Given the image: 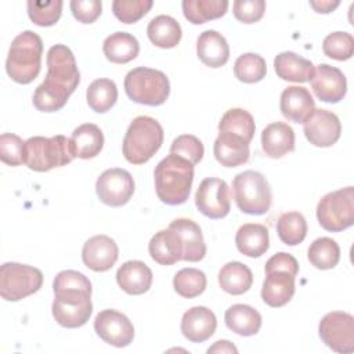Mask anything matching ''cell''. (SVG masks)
Listing matches in <instances>:
<instances>
[{
	"label": "cell",
	"mask_w": 354,
	"mask_h": 354,
	"mask_svg": "<svg viewBox=\"0 0 354 354\" xmlns=\"http://www.w3.org/2000/svg\"><path fill=\"white\" fill-rule=\"evenodd\" d=\"M47 75L33 93V105L40 112H57L65 106L80 82L73 53L65 44H55L47 51Z\"/></svg>",
	"instance_id": "1"
},
{
	"label": "cell",
	"mask_w": 354,
	"mask_h": 354,
	"mask_svg": "<svg viewBox=\"0 0 354 354\" xmlns=\"http://www.w3.org/2000/svg\"><path fill=\"white\" fill-rule=\"evenodd\" d=\"M155 191L166 205H183L187 202L192 181L194 165L177 155H167L155 167Z\"/></svg>",
	"instance_id": "2"
},
{
	"label": "cell",
	"mask_w": 354,
	"mask_h": 354,
	"mask_svg": "<svg viewBox=\"0 0 354 354\" xmlns=\"http://www.w3.org/2000/svg\"><path fill=\"white\" fill-rule=\"evenodd\" d=\"M43 41L40 36L32 30L21 32L11 41L6 71L7 75L17 83L28 84L33 82L41 66Z\"/></svg>",
	"instance_id": "3"
},
{
	"label": "cell",
	"mask_w": 354,
	"mask_h": 354,
	"mask_svg": "<svg viewBox=\"0 0 354 354\" xmlns=\"http://www.w3.org/2000/svg\"><path fill=\"white\" fill-rule=\"evenodd\" d=\"M163 144V129L151 116H137L123 138V155L133 165L147 163Z\"/></svg>",
	"instance_id": "4"
},
{
	"label": "cell",
	"mask_w": 354,
	"mask_h": 354,
	"mask_svg": "<svg viewBox=\"0 0 354 354\" xmlns=\"http://www.w3.org/2000/svg\"><path fill=\"white\" fill-rule=\"evenodd\" d=\"M25 165L33 171H48L71 163L76 155L71 138L57 134L53 137L35 136L25 141Z\"/></svg>",
	"instance_id": "5"
},
{
	"label": "cell",
	"mask_w": 354,
	"mask_h": 354,
	"mask_svg": "<svg viewBox=\"0 0 354 354\" xmlns=\"http://www.w3.org/2000/svg\"><path fill=\"white\" fill-rule=\"evenodd\" d=\"M124 91L137 104L158 106L169 98L170 83L162 71L138 66L126 75Z\"/></svg>",
	"instance_id": "6"
},
{
	"label": "cell",
	"mask_w": 354,
	"mask_h": 354,
	"mask_svg": "<svg viewBox=\"0 0 354 354\" xmlns=\"http://www.w3.org/2000/svg\"><path fill=\"white\" fill-rule=\"evenodd\" d=\"M232 194L238 209L246 214L261 216L271 207V188L260 171L245 170L236 174L232 180Z\"/></svg>",
	"instance_id": "7"
},
{
	"label": "cell",
	"mask_w": 354,
	"mask_h": 354,
	"mask_svg": "<svg viewBox=\"0 0 354 354\" xmlns=\"http://www.w3.org/2000/svg\"><path fill=\"white\" fill-rule=\"evenodd\" d=\"M319 225L330 232H339L354 223V188L346 187L324 195L317 205Z\"/></svg>",
	"instance_id": "8"
},
{
	"label": "cell",
	"mask_w": 354,
	"mask_h": 354,
	"mask_svg": "<svg viewBox=\"0 0 354 354\" xmlns=\"http://www.w3.org/2000/svg\"><path fill=\"white\" fill-rule=\"evenodd\" d=\"M41 285L43 274L36 267L10 261L0 268V295L7 301L25 299L36 293Z\"/></svg>",
	"instance_id": "9"
},
{
	"label": "cell",
	"mask_w": 354,
	"mask_h": 354,
	"mask_svg": "<svg viewBox=\"0 0 354 354\" xmlns=\"http://www.w3.org/2000/svg\"><path fill=\"white\" fill-rule=\"evenodd\" d=\"M55 297L51 306L53 317L58 325L64 328H80L83 326L91 313V292L82 289H64L54 292Z\"/></svg>",
	"instance_id": "10"
},
{
	"label": "cell",
	"mask_w": 354,
	"mask_h": 354,
	"mask_svg": "<svg viewBox=\"0 0 354 354\" xmlns=\"http://www.w3.org/2000/svg\"><path fill=\"white\" fill-rule=\"evenodd\" d=\"M321 340L333 351L350 354L354 351V318L344 311H332L322 317L318 325Z\"/></svg>",
	"instance_id": "11"
},
{
	"label": "cell",
	"mask_w": 354,
	"mask_h": 354,
	"mask_svg": "<svg viewBox=\"0 0 354 354\" xmlns=\"http://www.w3.org/2000/svg\"><path fill=\"white\" fill-rule=\"evenodd\" d=\"M195 205L209 218L217 220L225 217L231 209L228 184L217 177L202 180L195 194Z\"/></svg>",
	"instance_id": "12"
},
{
	"label": "cell",
	"mask_w": 354,
	"mask_h": 354,
	"mask_svg": "<svg viewBox=\"0 0 354 354\" xmlns=\"http://www.w3.org/2000/svg\"><path fill=\"white\" fill-rule=\"evenodd\" d=\"M95 192L104 205L119 207L126 205L133 196L134 180L124 169H108L97 178Z\"/></svg>",
	"instance_id": "13"
},
{
	"label": "cell",
	"mask_w": 354,
	"mask_h": 354,
	"mask_svg": "<svg viewBox=\"0 0 354 354\" xmlns=\"http://www.w3.org/2000/svg\"><path fill=\"white\" fill-rule=\"evenodd\" d=\"M95 333L108 344L126 347L134 339V326L131 321L116 310H102L94 319Z\"/></svg>",
	"instance_id": "14"
},
{
	"label": "cell",
	"mask_w": 354,
	"mask_h": 354,
	"mask_svg": "<svg viewBox=\"0 0 354 354\" xmlns=\"http://www.w3.org/2000/svg\"><path fill=\"white\" fill-rule=\"evenodd\" d=\"M303 124L304 136L314 147H332L340 138V120L333 112L328 109H314V112Z\"/></svg>",
	"instance_id": "15"
},
{
	"label": "cell",
	"mask_w": 354,
	"mask_h": 354,
	"mask_svg": "<svg viewBox=\"0 0 354 354\" xmlns=\"http://www.w3.org/2000/svg\"><path fill=\"white\" fill-rule=\"evenodd\" d=\"M311 88L318 100L329 104L342 101L347 93L344 73L332 65L319 64L311 77Z\"/></svg>",
	"instance_id": "16"
},
{
	"label": "cell",
	"mask_w": 354,
	"mask_h": 354,
	"mask_svg": "<svg viewBox=\"0 0 354 354\" xmlns=\"http://www.w3.org/2000/svg\"><path fill=\"white\" fill-rule=\"evenodd\" d=\"M118 257L119 248L108 235H94L88 238L82 249V260L84 266L97 272L111 270Z\"/></svg>",
	"instance_id": "17"
},
{
	"label": "cell",
	"mask_w": 354,
	"mask_h": 354,
	"mask_svg": "<svg viewBox=\"0 0 354 354\" xmlns=\"http://www.w3.org/2000/svg\"><path fill=\"white\" fill-rule=\"evenodd\" d=\"M180 328L185 339L192 343H202L216 332L217 319L210 308L195 306L184 313Z\"/></svg>",
	"instance_id": "18"
},
{
	"label": "cell",
	"mask_w": 354,
	"mask_h": 354,
	"mask_svg": "<svg viewBox=\"0 0 354 354\" xmlns=\"http://www.w3.org/2000/svg\"><path fill=\"white\" fill-rule=\"evenodd\" d=\"M169 228L173 230L183 248V257L181 260L198 263L206 254V245L203 239V234L201 227L189 220V218H176L169 224Z\"/></svg>",
	"instance_id": "19"
},
{
	"label": "cell",
	"mask_w": 354,
	"mask_h": 354,
	"mask_svg": "<svg viewBox=\"0 0 354 354\" xmlns=\"http://www.w3.org/2000/svg\"><path fill=\"white\" fill-rule=\"evenodd\" d=\"M279 108L288 120L304 123L314 112L315 102L306 87L289 86L281 94Z\"/></svg>",
	"instance_id": "20"
},
{
	"label": "cell",
	"mask_w": 354,
	"mask_h": 354,
	"mask_svg": "<svg viewBox=\"0 0 354 354\" xmlns=\"http://www.w3.org/2000/svg\"><path fill=\"white\" fill-rule=\"evenodd\" d=\"M216 160L225 167H236L249 160V142L231 133H218L213 144Z\"/></svg>",
	"instance_id": "21"
},
{
	"label": "cell",
	"mask_w": 354,
	"mask_h": 354,
	"mask_svg": "<svg viewBox=\"0 0 354 354\" xmlns=\"http://www.w3.org/2000/svg\"><path fill=\"white\" fill-rule=\"evenodd\" d=\"M263 152L272 159H279L295 149V131L283 122H274L261 131Z\"/></svg>",
	"instance_id": "22"
},
{
	"label": "cell",
	"mask_w": 354,
	"mask_h": 354,
	"mask_svg": "<svg viewBox=\"0 0 354 354\" xmlns=\"http://www.w3.org/2000/svg\"><path fill=\"white\" fill-rule=\"evenodd\" d=\"M151 268L140 260L123 263L116 271V282L129 295H142L152 285Z\"/></svg>",
	"instance_id": "23"
},
{
	"label": "cell",
	"mask_w": 354,
	"mask_h": 354,
	"mask_svg": "<svg viewBox=\"0 0 354 354\" xmlns=\"http://www.w3.org/2000/svg\"><path fill=\"white\" fill-rule=\"evenodd\" d=\"M295 278L286 271H271L266 274L261 288V299L270 307H282L295 295Z\"/></svg>",
	"instance_id": "24"
},
{
	"label": "cell",
	"mask_w": 354,
	"mask_h": 354,
	"mask_svg": "<svg viewBox=\"0 0 354 354\" xmlns=\"http://www.w3.org/2000/svg\"><path fill=\"white\" fill-rule=\"evenodd\" d=\"M198 58L210 68H220L230 58V47L225 37L216 30H205L196 40Z\"/></svg>",
	"instance_id": "25"
},
{
	"label": "cell",
	"mask_w": 354,
	"mask_h": 354,
	"mask_svg": "<svg viewBox=\"0 0 354 354\" xmlns=\"http://www.w3.org/2000/svg\"><path fill=\"white\" fill-rule=\"evenodd\" d=\"M274 69L282 80L304 83L311 80L315 68L310 59H306L293 51H283L275 57Z\"/></svg>",
	"instance_id": "26"
},
{
	"label": "cell",
	"mask_w": 354,
	"mask_h": 354,
	"mask_svg": "<svg viewBox=\"0 0 354 354\" xmlns=\"http://www.w3.org/2000/svg\"><path fill=\"white\" fill-rule=\"evenodd\" d=\"M235 243L242 254L248 257H260L270 248L268 230L263 224H243L236 231Z\"/></svg>",
	"instance_id": "27"
},
{
	"label": "cell",
	"mask_w": 354,
	"mask_h": 354,
	"mask_svg": "<svg viewBox=\"0 0 354 354\" xmlns=\"http://www.w3.org/2000/svg\"><path fill=\"white\" fill-rule=\"evenodd\" d=\"M148 252L152 260L162 266H171L183 257L181 242L177 234L170 228L160 230L151 238Z\"/></svg>",
	"instance_id": "28"
},
{
	"label": "cell",
	"mask_w": 354,
	"mask_h": 354,
	"mask_svg": "<svg viewBox=\"0 0 354 354\" xmlns=\"http://www.w3.org/2000/svg\"><path fill=\"white\" fill-rule=\"evenodd\" d=\"M224 321L230 330L241 336H253L261 328L260 313L248 304H232L228 307Z\"/></svg>",
	"instance_id": "29"
},
{
	"label": "cell",
	"mask_w": 354,
	"mask_h": 354,
	"mask_svg": "<svg viewBox=\"0 0 354 354\" xmlns=\"http://www.w3.org/2000/svg\"><path fill=\"white\" fill-rule=\"evenodd\" d=\"M71 142L76 158L91 159L102 151L104 134L97 124L84 123L72 131Z\"/></svg>",
	"instance_id": "30"
},
{
	"label": "cell",
	"mask_w": 354,
	"mask_h": 354,
	"mask_svg": "<svg viewBox=\"0 0 354 354\" xmlns=\"http://www.w3.org/2000/svg\"><path fill=\"white\" fill-rule=\"evenodd\" d=\"M104 55L113 64H127L140 53L138 40L127 32H115L109 35L102 44Z\"/></svg>",
	"instance_id": "31"
},
{
	"label": "cell",
	"mask_w": 354,
	"mask_h": 354,
	"mask_svg": "<svg viewBox=\"0 0 354 354\" xmlns=\"http://www.w3.org/2000/svg\"><path fill=\"white\" fill-rule=\"evenodd\" d=\"M220 288L234 296L246 293L253 283L250 268L241 261H230L224 264L218 272Z\"/></svg>",
	"instance_id": "32"
},
{
	"label": "cell",
	"mask_w": 354,
	"mask_h": 354,
	"mask_svg": "<svg viewBox=\"0 0 354 354\" xmlns=\"http://www.w3.org/2000/svg\"><path fill=\"white\" fill-rule=\"evenodd\" d=\"M147 35L151 43L160 48H173L181 40V26L170 15H158L147 26Z\"/></svg>",
	"instance_id": "33"
},
{
	"label": "cell",
	"mask_w": 354,
	"mask_h": 354,
	"mask_svg": "<svg viewBox=\"0 0 354 354\" xmlns=\"http://www.w3.org/2000/svg\"><path fill=\"white\" fill-rule=\"evenodd\" d=\"M181 6L184 17L194 25L217 19L228 10L227 0H184Z\"/></svg>",
	"instance_id": "34"
},
{
	"label": "cell",
	"mask_w": 354,
	"mask_h": 354,
	"mask_svg": "<svg viewBox=\"0 0 354 354\" xmlns=\"http://www.w3.org/2000/svg\"><path fill=\"white\" fill-rule=\"evenodd\" d=\"M88 106L97 112L104 113L108 112L118 100V87L111 79H95L90 83L86 93Z\"/></svg>",
	"instance_id": "35"
},
{
	"label": "cell",
	"mask_w": 354,
	"mask_h": 354,
	"mask_svg": "<svg viewBox=\"0 0 354 354\" xmlns=\"http://www.w3.org/2000/svg\"><path fill=\"white\" fill-rule=\"evenodd\" d=\"M254 130H256V124H254L253 116L242 108L228 109L221 116V120L218 123L220 133H231V134L239 136L249 144L254 136Z\"/></svg>",
	"instance_id": "36"
},
{
	"label": "cell",
	"mask_w": 354,
	"mask_h": 354,
	"mask_svg": "<svg viewBox=\"0 0 354 354\" xmlns=\"http://www.w3.org/2000/svg\"><path fill=\"white\" fill-rule=\"evenodd\" d=\"M308 261L318 270H330L340 260V248L336 241L328 236L315 239L307 250Z\"/></svg>",
	"instance_id": "37"
},
{
	"label": "cell",
	"mask_w": 354,
	"mask_h": 354,
	"mask_svg": "<svg viewBox=\"0 0 354 354\" xmlns=\"http://www.w3.org/2000/svg\"><path fill=\"white\" fill-rule=\"evenodd\" d=\"M277 232L285 245H299L307 235V221L299 212H286L277 221Z\"/></svg>",
	"instance_id": "38"
},
{
	"label": "cell",
	"mask_w": 354,
	"mask_h": 354,
	"mask_svg": "<svg viewBox=\"0 0 354 354\" xmlns=\"http://www.w3.org/2000/svg\"><path fill=\"white\" fill-rule=\"evenodd\" d=\"M206 275L198 268H181L173 278L174 290L185 299H194L206 289Z\"/></svg>",
	"instance_id": "39"
},
{
	"label": "cell",
	"mask_w": 354,
	"mask_h": 354,
	"mask_svg": "<svg viewBox=\"0 0 354 354\" xmlns=\"http://www.w3.org/2000/svg\"><path fill=\"white\" fill-rule=\"evenodd\" d=\"M266 59L254 53H245L239 55L234 64V75L243 83H257L266 77Z\"/></svg>",
	"instance_id": "40"
},
{
	"label": "cell",
	"mask_w": 354,
	"mask_h": 354,
	"mask_svg": "<svg viewBox=\"0 0 354 354\" xmlns=\"http://www.w3.org/2000/svg\"><path fill=\"white\" fill-rule=\"evenodd\" d=\"M64 3L61 0L37 1L29 0L26 3L28 15L30 21L39 26H53L58 22L62 12Z\"/></svg>",
	"instance_id": "41"
},
{
	"label": "cell",
	"mask_w": 354,
	"mask_h": 354,
	"mask_svg": "<svg viewBox=\"0 0 354 354\" xmlns=\"http://www.w3.org/2000/svg\"><path fill=\"white\" fill-rule=\"evenodd\" d=\"M322 51L326 57L346 61L354 54V39L347 32H333L329 33L322 43Z\"/></svg>",
	"instance_id": "42"
},
{
	"label": "cell",
	"mask_w": 354,
	"mask_h": 354,
	"mask_svg": "<svg viewBox=\"0 0 354 354\" xmlns=\"http://www.w3.org/2000/svg\"><path fill=\"white\" fill-rule=\"evenodd\" d=\"M153 6L152 0H115L113 15L123 24H134L141 19Z\"/></svg>",
	"instance_id": "43"
},
{
	"label": "cell",
	"mask_w": 354,
	"mask_h": 354,
	"mask_svg": "<svg viewBox=\"0 0 354 354\" xmlns=\"http://www.w3.org/2000/svg\"><path fill=\"white\" fill-rule=\"evenodd\" d=\"M170 153L181 156L192 165H196L202 160L205 148L198 137L192 134H181L173 140L170 145Z\"/></svg>",
	"instance_id": "44"
},
{
	"label": "cell",
	"mask_w": 354,
	"mask_h": 354,
	"mask_svg": "<svg viewBox=\"0 0 354 354\" xmlns=\"http://www.w3.org/2000/svg\"><path fill=\"white\" fill-rule=\"evenodd\" d=\"M25 141L12 133L0 136V159L8 166H19L25 163Z\"/></svg>",
	"instance_id": "45"
},
{
	"label": "cell",
	"mask_w": 354,
	"mask_h": 354,
	"mask_svg": "<svg viewBox=\"0 0 354 354\" xmlns=\"http://www.w3.org/2000/svg\"><path fill=\"white\" fill-rule=\"evenodd\" d=\"M234 15L243 24H254L260 21L266 11L264 0H236L232 4Z\"/></svg>",
	"instance_id": "46"
},
{
	"label": "cell",
	"mask_w": 354,
	"mask_h": 354,
	"mask_svg": "<svg viewBox=\"0 0 354 354\" xmlns=\"http://www.w3.org/2000/svg\"><path fill=\"white\" fill-rule=\"evenodd\" d=\"M53 289L54 292L64 290V289H82L87 292L93 290L91 282L88 281V278L84 274L75 270H64L58 272L54 278Z\"/></svg>",
	"instance_id": "47"
},
{
	"label": "cell",
	"mask_w": 354,
	"mask_h": 354,
	"mask_svg": "<svg viewBox=\"0 0 354 354\" xmlns=\"http://www.w3.org/2000/svg\"><path fill=\"white\" fill-rule=\"evenodd\" d=\"M69 6L73 17L82 24H93L102 10L100 0H72Z\"/></svg>",
	"instance_id": "48"
},
{
	"label": "cell",
	"mask_w": 354,
	"mask_h": 354,
	"mask_svg": "<svg viewBox=\"0 0 354 354\" xmlns=\"http://www.w3.org/2000/svg\"><path fill=\"white\" fill-rule=\"evenodd\" d=\"M264 271L266 274L271 271H286L293 277H296L299 272V263L292 254L279 252L267 260Z\"/></svg>",
	"instance_id": "49"
},
{
	"label": "cell",
	"mask_w": 354,
	"mask_h": 354,
	"mask_svg": "<svg viewBox=\"0 0 354 354\" xmlns=\"http://www.w3.org/2000/svg\"><path fill=\"white\" fill-rule=\"evenodd\" d=\"M340 4V1H330V0H319V1H310V6L317 11V12H322V14H329L332 12L337 6Z\"/></svg>",
	"instance_id": "50"
},
{
	"label": "cell",
	"mask_w": 354,
	"mask_h": 354,
	"mask_svg": "<svg viewBox=\"0 0 354 354\" xmlns=\"http://www.w3.org/2000/svg\"><path fill=\"white\" fill-rule=\"evenodd\" d=\"M207 353H238V348L228 340H217L212 347L207 348Z\"/></svg>",
	"instance_id": "51"
}]
</instances>
